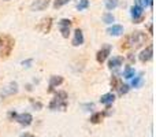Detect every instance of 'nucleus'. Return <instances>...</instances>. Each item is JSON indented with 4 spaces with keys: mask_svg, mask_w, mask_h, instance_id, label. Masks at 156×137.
<instances>
[{
    "mask_svg": "<svg viewBox=\"0 0 156 137\" xmlns=\"http://www.w3.org/2000/svg\"><path fill=\"white\" fill-rule=\"evenodd\" d=\"M147 41V34L143 32H134L132 36L126 38V44L125 47H133V48H138Z\"/></svg>",
    "mask_w": 156,
    "mask_h": 137,
    "instance_id": "1",
    "label": "nucleus"
},
{
    "mask_svg": "<svg viewBox=\"0 0 156 137\" xmlns=\"http://www.w3.org/2000/svg\"><path fill=\"white\" fill-rule=\"evenodd\" d=\"M66 99H67L66 92H58L55 99L52 100L51 104H49V108H51V110H66V107H67Z\"/></svg>",
    "mask_w": 156,
    "mask_h": 137,
    "instance_id": "2",
    "label": "nucleus"
},
{
    "mask_svg": "<svg viewBox=\"0 0 156 137\" xmlns=\"http://www.w3.org/2000/svg\"><path fill=\"white\" fill-rule=\"evenodd\" d=\"M15 119L18 124H21L22 126H30L33 122V117L30 115L29 113H23V114H16L15 115Z\"/></svg>",
    "mask_w": 156,
    "mask_h": 137,
    "instance_id": "3",
    "label": "nucleus"
},
{
    "mask_svg": "<svg viewBox=\"0 0 156 137\" xmlns=\"http://www.w3.org/2000/svg\"><path fill=\"white\" fill-rule=\"evenodd\" d=\"M111 49H112V47L111 45H104L101 49H100L99 52H97V55H96V59H97V62L99 63H103L105 59L108 58V55L111 54Z\"/></svg>",
    "mask_w": 156,
    "mask_h": 137,
    "instance_id": "4",
    "label": "nucleus"
},
{
    "mask_svg": "<svg viewBox=\"0 0 156 137\" xmlns=\"http://www.w3.org/2000/svg\"><path fill=\"white\" fill-rule=\"evenodd\" d=\"M70 25H71V21H70V19H62V21L59 22L60 33H62V36H63L65 38H67L69 34H70Z\"/></svg>",
    "mask_w": 156,
    "mask_h": 137,
    "instance_id": "5",
    "label": "nucleus"
},
{
    "mask_svg": "<svg viewBox=\"0 0 156 137\" xmlns=\"http://www.w3.org/2000/svg\"><path fill=\"white\" fill-rule=\"evenodd\" d=\"M154 56V47L152 45H148L143 52L140 54V60L141 62H148V60L152 59Z\"/></svg>",
    "mask_w": 156,
    "mask_h": 137,
    "instance_id": "6",
    "label": "nucleus"
},
{
    "mask_svg": "<svg viewBox=\"0 0 156 137\" xmlns=\"http://www.w3.org/2000/svg\"><path fill=\"white\" fill-rule=\"evenodd\" d=\"M18 92V84L16 82H10L7 86H4L2 91V96H5V95H14Z\"/></svg>",
    "mask_w": 156,
    "mask_h": 137,
    "instance_id": "7",
    "label": "nucleus"
},
{
    "mask_svg": "<svg viewBox=\"0 0 156 137\" xmlns=\"http://www.w3.org/2000/svg\"><path fill=\"white\" fill-rule=\"evenodd\" d=\"M49 5V0H36L32 4V10L33 11H43L45 10Z\"/></svg>",
    "mask_w": 156,
    "mask_h": 137,
    "instance_id": "8",
    "label": "nucleus"
},
{
    "mask_svg": "<svg viewBox=\"0 0 156 137\" xmlns=\"http://www.w3.org/2000/svg\"><path fill=\"white\" fill-rule=\"evenodd\" d=\"M81 44H83V33L81 29H76V32H74V40H73V45H81Z\"/></svg>",
    "mask_w": 156,
    "mask_h": 137,
    "instance_id": "9",
    "label": "nucleus"
},
{
    "mask_svg": "<svg viewBox=\"0 0 156 137\" xmlns=\"http://www.w3.org/2000/svg\"><path fill=\"white\" fill-rule=\"evenodd\" d=\"M107 33L110 36H121L123 33V26H121V25H112L111 27H108Z\"/></svg>",
    "mask_w": 156,
    "mask_h": 137,
    "instance_id": "10",
    "label": "nucleus"
},
{
    "mask_svg": "<svg viewBox=\"0 0 156 137\" xmlns=\"http://www.w3.org/2000/svg\"><path fill=\"white\" fill-rule=\"evenodd\" d=\"M130 14H132L134 21H138V19L141 18V15H143V7H140V5H133V7L130 8Z\"/></svg>",
    "mask_w": 156,
    "mask_h": 137,
    "instance_id": "11",
    "label": "nucleus"
},
{
    "mask_svg": "<svg viewBox=\"0 0 156 137\" xmlns=\"http://www.w3.org/2000/svg\"><path fill=\"white\" fill-rule=\"evenodd\" d=\"M62 82H63V77H60V75H54V77H51V80H49V91H52L54 88L59 86Z\"/></svg>",
    "mask_w": 156,
    "mask_h": 137,
    "instance_id": "12",
    "label": "nucleus"
},
{
    "mask_svg": "<svg viewBox=\"0 0 156 137\" xmlns=\"http://www.w3.org/2000/svg\"><path fill=\"white\" fill-rule=\"evenodd\" d=\"M52 19L51 18H47V19H44L43 22H41V25L37 27L38 30H41L43 33H48L49 32V29H51V23H52Z\"/></svg>",
    "mask_w": 156,
    "mask_h": 137,
    "instance_id": "13",
    "label": "nucleus"
},
{
    "mask_svg": "<svg viewBox=\"0 0 156 137\" xmlns=\"http://www.w3.org/2000/svg\"><path fill=\"white\" fill-rule=\"evenodd\" d=\"M114 100H115V96H114V93H105L101 97H100V103H103V104H112Z\"/></svg>",
    "mask_w": 156,
    "mask_h": 137,
    "instance_id": "14",
    "label": "nucleus"
},
{
    "mask_svg": "<svg viewBox=\"0 0 156 137\" xmlns=\"http://www.w3.org/2000/svg\"><path fill=\"white\" fill-rule=\"evenodd\" d=\"M122 63H123V59L122 58H112V59L108 62V67L110 69H115V67H119V66H122Z\"/></svg>",
    "mask_w": 156,
    "mask_h": 137,
    "instance_id": "15",
    "label": "nucleus"
},
{
    "mask_svg": "<svg viewBox=\"0 0 156 137\" xmlns=\"http://www.w3.org/2000/svg\"><path fill=\"white\" fill-rule=\"evenodd\" d=\"M104 4H105V8L111 11V10L118 7V0H105Z\"/></svg>",
    "mask_w": 156,
    "mask_h": 137,
    "instance_id": "16",
    "label": "nucleus"
},
{
    "mask_svg": "<svg viewBox=\"0 0 156 137\" xmlns=\"http://www.w3.org/2000/svg\"><path fill=\"white\" fill-rule=\"evenodd\" d=\"M134 74H136V71H134V69H133V67H126V69H125V71H123V77L127 78V80L133 78V77H134Z\"/></svg>",
    "mask_w": 156,
    "mask_h": 137,
    "instance_id": "17",
    "label": "nucleus"
},
{
    "mask_svg": "<svg viewBox=\"0 0 156 137\" xmlns=\"http://www.w3.org/2000/svg\"><path fill=\"white\" fill-rule=\"evenodd\" d=\"M103 117H104V114H101V113L93 114V115L90 117V122H92V124H99V122L103 119Z\"/></svg>",
    "mask_w": 156,
    "mask_h": 137,
    "instance_id": "18",
    "label": "nucleus"
},
{
    "mask_svg": "<svg viewBox=\"0 0 156 137\" xmlns=\"http://www.w3.org/2000/svg\"><path fill=\"white\" fill-rule=\"evenodd\" d=\"M88 7H89V0H80V3L77 4V10L78 11L86 10Z\"/></svg>",
    "mask_w": 156,
    "mask_h": 137,
    "instance_id": "19",
    "label": "nucleus"
},
{
    "mask_svg": "<svg viewBox=\"0 0 156 137\" xmlns=\"http://www.w3.org/2000/svg\"><path fill=\"white\" fill-rule=\"evenodd\" d=\"M143 82H144L143 77H141V75H138V77H134V80H133L132 85L134 86V88H140V86L143 85Z\"/></svg>",
    "mask_w": 156,
    "mask_h": 137,
    "instance_id": "20",
    "label": "nucleus"
},
{
    "mask_svg": "<svg viewBox=\"0 0 156 137\" xmlns=\"http://www.w3.org/2000/svg\"><path fill=\"white\" fill-rule=\"evenodd\" d=\"M103 21H104L105 23L111 25V23H112L114 21H115V18H114V15H112V14L107 13V14H104V16H103Z\"/></svg>",
    "mask_w": 156,
    "mask_h": 137,
    "instance_id": "21",
    "label": "nucleus"
},
{
    "mask_svg": "<svg viewBox=\"0 0 156 137\" xmlns=\"http://www.w3.org/2000/svg\"><path fill=\"white\" fill-rule=\"evenodd\" d=\"M69 2H71V0H55L54 7H55V8H59V7H62V5L67 4Z\"/></svg>",
    "mask_w": 156,
    "mask_h": 137,
    "instance_id": "22",
    "label": "nucleus"
},
{
    "mask_svg": "<svg viewBox=\"0 0 156 137\" xmlns=\"http://www.w3.org/2000/svg\"><path fill=\"white\" fill-rule=\"evenodd\" d=\"M119 93L121 95H125V93H127V92H129V85H119Z\"/></svg>",
    "mask_w": 156,
    "mask_h": 137,
    "instance_id": "23",
    "label": "nucleus"
},
{
    "mask_svg": "<svg viewBox=\"0 0 156 137\" xmlns=\"http://www.w3.org/2000/svg\"><path fill=\"white\" fill-rule=\"evenodd\" d=\"M82 107H83V108H85V111H90V110H92V108H93V107H94V104H93V103H90V104H83V106H82Z\"/></svg>",
    "mask_w": 156,
    "mask_h": 137,
    "instance_id": "24",
    "label": "nucleus"
},
{
    "mask_svg": "<svg viewBox=\"0 0 156 137\" xmlns=\"http://www.w3.org/2000/svg\"><path fill=\"white\" fill-rule=\"evenodd\" d=\"M32 63H33V60L29 59V60H23V62H22V65H23L25 67H30V65H32Z\"/></svg>",
    "mask_w": 156,
    "mask_h": 137,
    "instance_id": "25",
    "label": "nucleus"
},
{
    "mask_svg": "<svg viewBox=\"0 0 156 137\" xmlns=\"http://www.w3.org/2000/svg\"><path fill=\"white\" fill-rule=\"evenodd\" d=\"M21 137H34V136H32V135H29V133H25V135H22Z\"/></svg>",
    "mask_w": 156,
    "mask_h": 137,
    "instance_id": "26",
    "label": "nucleus"
},
{
    "mask_svg": "<svg viewBox=\"0 0 156 137\" xmlns=\"http://www.w3.org/2000/svg\"><path fill=\"white\" fill-rule=\"evenodd\" d=\"M145 2H147V4H148V5H152V3H154V0H145Z\"/></svg>",
    "mask_w": 156,
    "mask_h": 137,
    "instance_id": "27",
    "label": "nucleus"
},
{
    "mask_svg": "<svg viewBox=\"0 0 156 137\" xmlns=\"http://www.w3.org/2000/svg\"><path fill=\"white\" fill-rule=\"evenodd\" d=\"M2 44H3V40H2V38H0V47H2Z\"/></svg>",
    "mask_w": 156,
    "mask_h": 137,
    "instance_id": "28",
    "label": "nucleus"
}]
</instances>
